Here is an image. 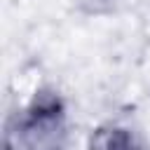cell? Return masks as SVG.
Listing matches in <instances>:
<instances>
[{"label":"cell","mask_w":150,"mask_h":150,"mask_svg":"<svg viewBox=\"0 0 150 150\" xmlns=\"http://www.w3.org/2000/svg\"><path fill=\"white\" fill-rule=\"evenodd\" d=\"M98 150H138V148H136L134 138L124 129H112V131H108L103 136Z\"/></svg>","instance_id":"6da1fadb"}]
</instances>
